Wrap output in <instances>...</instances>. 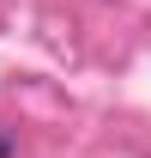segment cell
Segmentation results:
<instances>
[{
    "mask_svg": "<svg viewBox=\"0 0 151 158\" xmlns=\"http://www.w3.org/2000/svg\"><path fill=\"white\" fill-rule=\"evenodd\" d=\"M0 158H12V134H6V128H0Z\"/></svg>",
    "mask_w": 151,
    "mask_h": 158,
    "instance_id": "obj_1",
    "label": "cell"
}]
</instances>
